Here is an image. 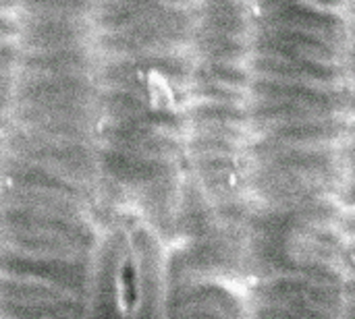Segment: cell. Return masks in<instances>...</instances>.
<instances>
[{"label":"cell","mask_w":355,"mask_h":319,"mask_svg":"<svg viewBox=\"0 0 355 319\" xmlns=\"http://www.w3.org/2000/svg\"><path fill=\"white\" fill-rule=\"evenodd\" d=\"M171 255L158 228L135 210L114 212L96 233L85 319H166Z\"/></svg>","instance_id":"1"},{"label":"cell","mask_w":355,"mask_h":319,"mask_svg":"<svg viewBox=\"0 0 355 319\" xmlns=\"http://www.w3.org/2000/svg\"><path fill=\"white\" fill-rule=\"evenodd\" d=\"M250 71L254 77L308 83L318 87H347L345 64H331L306 58H279V56H250Z\"/></svg>","instance_id":"2"}]
</instances>
